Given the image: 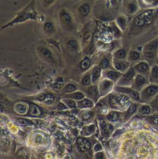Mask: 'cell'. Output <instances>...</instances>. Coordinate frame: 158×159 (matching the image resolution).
Segmentation results:
<instances>
[{"instance_id":"1","label":"cell","mask_w":158,"mask_h":159,"mask_svg":"<svg viewBox=\"0 0 158 159\" xmlns=\"http://www.w3.org/2000/svg\"><path fill=\"white\" fill-rule=\"evenodd\" d=\"M108 103L112 109L121 111L127 109L132 102L129 96L124 95V94L117 92L116 94L109 95Z\"/></svg>"},{"instance_id":"2","label":"cell","mask_w":158,"mask_h":159,"mask_svg":"<svg viewBox=\"0 0 158 159\" xmlns=\"http://www.w3.org/2000/svg\"><path fill=\"white\" fill-rule=\"evenodd\" d=\"M140 93H141V102L144 103L151 102L154 99V97L157 96L158 94V84L151 83L150 85H146L140 92Z\"/></svg>"},{"instance_id":"3","label":"cell","mask_w":158,"mask_h":159,"mask_svg":"<svg viewBox=\"0 0 158 159\" xmlns=\"http://www.w3.org/2000/svg\"><path fill=\"white\" fill-rule=\"evenodd\" d=\"M153 15H154V9H148L144 11L135 18L133 20V25L137 28H141L146 25H149L152 22Z\"/></svg>"},{"instance_id":"4","label":"cell","mask_w":158,"mask_h":159,"mask_svg":"<svg viewBox=\"0 0 158 159\" xmlns=\"http://www.w3.org/2000/svg\"><path fill=\"white\" fill-rule=\"evenodd\" d=\"M113 91L117 93H122L129 96L132 100L135 102H141V93L131 86H122L117 85L114 86Z\"/></svg>"},{"instance_id":"5","label":"cell","mask_w":158,"mask_h":159,"mask_svg":"<svg viewBox=\"0 0 158 159\" xmlns=\"http://www.w3.org/2000/svg\"><path fill=\"white\" fill-rule=\"evenodd\" d=\"M136 70L134 69L133 66H130V69L123 74L118 82H117V85H122V86H131L132 83L133 82V79L136 75Z\"/></svg>"},{"instance_id":"6","label":"cell","mask_w":158,"mask_h":159,"mask_svg":"<svg viewBox=\"0 0 158 159\" xmlns=\"http://www.w3.org/2000/svg\"><path fill=\"white\" fill-rule=\"evenodd\" d=\"M114 84L115 82L106 78H103L102 80H100V82L97 84L100 97L107 96V95H109L114 89Z\"/></svg>"},{"instance_id":"7","label":"cell","mask_w":158,"mask_h":159,"mask_svg":"<svg viewBox=\"0 0 158 159\" xmlns=\"http://www.w3.org/2000/svg\"><path fill=\"white\" fill-rule=\"evenodd\" d=\"M112 64H113V66L115 70L121 72L122 74L126 72L130 69V66H131L129 61H127L126 59H117V58H113Z\"/></svg>"},{"instance_id":"8","label":"cell","mask_w":158,"mask_h":159,"mask_svg":"<svg viewBox=\"0 0 158 159\" xmlns=\"http://www.w3.org/2000/svg\"><path fill=\"white\" fill-rule=\"evenodd\" d=\"M133 68L137 74L144 75L145 76L149 75L151 69L149 62L146 61H141L139 62H136V64L133 65Z\"/></svg>"},{"instance_id":"9","label":"cell","mask_w":158,"mask_h":159,"mask_svg":"<svg viewBox=\"0 0 158 159\" xmlns=\"http://www.w3.org/2000/svg\"><path fill=\"white\" fill-rule=\"evenodd\" d=\"M146 83H147V81H146V76L141 74H136V77L133 79V82L132 83L131 87L136 89V90L141 92L146 86Z\"/></svg>"},{"instance_id":"10","label":"cell","mask_w":158,"mask_h":159,"mask_svg":"<svg viewBox=\"0 0 158 159\" xmlns=\"http://www.w3.org/2000/svg\"><path fill=\"white\" fill-rule=\"evenodd\" d=\"M86 93L88 98L92 99L94 102H98L99 98H100V92H99L97 85H93H93H89V87H87V89H86Z\"/></svg>"},{"instance_id":"11","label":"cell","mask_w":158,"mask_h":159,"mask_svg":"<svg viewBox=\"0 0 158 159\" xmlns=\"http://www.w3.org/2000/svg\"><path fill=\"white\" fill-rule=\"evenodd\" d=\"M123 75L121 72H118L117 70H110V69H106V70H103V78L108 79L110 80L113 81V82L117 83L119 81V79L121 78Z\"/></svg>"},{"instance_id":"12","label":"cell","mask_w":158,"mask_h":159,"mask_svg":"<svg viewBox=\"0 0 158 159\" xmlns=\"http://www.w3.org/2000/svg\"><path fill=\"white\" fill-rule=\"evenodd\" d=\"M103 75V69L99 66H96L93 68L91 72V79L93 85H97L100 82L101 76Z\"/></svg>"},{"instance_id":"13","label":"cell","mask_w":158,"mask_h":159,"mask_svg":"<svg viewBox=\"0 0 158 159\" xmlns=\"http://www.w3.org/2000/svg\"><path fill=\"white\" fill-rule=\"evenodd\" d=\"M76 145H77L79 152H87L91 148V145L89 141L84 137L78 138V139L76 140Z\"/></svg>"},{"instance_id":"14","label":"cell","mask_w":158,"mask_h":159,"mask_svg":"<svg viewBox=\"0 0 158 159\" xmlns=\"http://www.w3.org/2000/svg\"><path fill=\"white\" fill-rule=\"evenodd\" d=\"M100 129L102 135L103 137L108 138L113 131V126L110 123H107L105 121H100Z\"/></svg>"},{"instance_id":"15","label":"cell","mask_w":158,"mask_h":159,"mask_svg":"<svg viewBox=\"0 0 158 159\" xmlns=\"http://www.w3.org/2000/svg\"><path fill=\"white\" fill-rule=\"evenodd\" d=\"M138 104L136 103H131V105H130L127 108V109L125 110L124 113H123V118H124V121H127L129 120L132 116H134L136 114V111H138Z\"/></svg>"},{"instance_id":"16","label":"cell","mask_w":158,"mask_h":159,"mask_svg":"<svg viewBox=\"0 0 158 159\" xmlns=\"http://www.w3.org/2000/svg\"><path fill=\"white\" fill-rule=\"evenodd\" d=\"M77 108L79 109H88L91 108L94 106V102L89 98H84L83 99L77 101Z\"/></svg>"},{"instance_id":"17","label":"cell","mask_w":158,"mask_h":159,"mask_svg":"<svg viewBox=\"0 0 158 159\" xmlns=\"http://www.w3.org/2000/svg\"><path fill=\"white\" fill-rule=\"evenodd\" d=\"M127 12L129 15H134L139 10V4L137 0H129L126 6Z\"/></svg>"},{"instance_id":"18","label":"cell","mask_w":158,"mask_h":159,"mask_svg":"<svg viewBox=\"0 0 158 159\" xmlns=\"http://www.w3.org/2000/svg\"><path fill=\"white\" fill-rule=\"evenodd\" d=\"M29 107V105H27L26 102H18L17 104L15 105L14 111H16L17 114L21 115V116H23V115L26 114V113L28 112Z\"/></svg>"},{"instance_id":"19","label":"cell","mask_w":158,"mask_h":159,"mask_svg":"<svg viewBox=\"0 0 158 159\" xmlns=\"http://www.w3.org/2000/svg\"><path fill=\"white\" fill-rule=\"evenodd\" d=\"M148 80L151 83L158 84V66L154 65L151 67V72L148 75Z\"/></svg>"},{"instance_id":"20","label":"cell","mask_w":158,"mask_h":159,"mask_svg":"<svg viewBox=\"0 0 158 159\" xmlns=\"http://www.w3.org/2000/svg\"><path fill=\"white\" fill-rule=\"evenodd\" d=\"M63 97H64V98H72V99L76 100V101L77 102L85 98L86 95L84 92H79V91H75V92H70V93L66 94V95H63Z\"/></svg>"},{"instance_id":"21","label":"cell","mask_w":158,"mask_h":159,"mask_svg":"<svg viewBox=\"0 0 158 159\" xmlns=\"http://www.w3.org/2000/svg\"><path fill=\"white\" fill-rule=\"evenodd\" d=\"M158 50V38L150 41L146 43L144 47V51H151V52H157Z\"/></svg>"},{"instance_id":"22","label":"cell","mask_w":158,"mask_h":159,"mask_svg":"<svg viewBox=\"0 0 158 159\" xmlns=\"http://www.w3.org/2000/svg\"><path fill=\"white\" fill-rule=\"evenodd\" d=\"M116 24H117V26L120 28L121 31L125 30L127 28V18L124 16H117V19H116Z\"/></svg>"},{"instance_id":"23","label":"cell","mask_w":158,"mask_h":159,"mask_svg":"<svg viewBox=\"0 0 158 159\" xmlns=\"http://www.w3.org/2000/svg\"><path fill=\"white\" fill-rule=\"evenodd\" d=\"M38 100L47 105H51L54 102L55 98L52 94H43V95H39Z\"/></svg>"},{"instance_id":"24","label":"cell","mask_w":158,"mask_h":159,"mask_svg":"<svg viewBox=\"0 0 158 159\" xmlns=\"http://www.w3.org/2000/svg\"><path fill=\"white\" fill-rule=\"evenodd\" d=\"M28 116L31 117H39L41 115V111L37 105L34 104H29Z\"/></svg>"},{"instance_id":"25","label":"cell","mask_w":158,"mask_h":159,"mask_svg":"<svg viewBox=\"0 0 158 159\" xmlns=\"http://www.w3.org/2000/svg\"><path fill=\"white\" fill-rule=\"evenodd\" d=\"M60 19H61L63 23L66 25H69L72 23V18H71L70 15L65 10H62L60 12Z\"/></svg>"},{"instance_id":"26","label":"cell","mask_w":158,"mask_h":159,"mask_svg":"<svg viewBox=\"0 0 158 159\" xmlns=\"http://www.w3.org/2000/svg\"><path fill=\"white\" fill-rule=\"evenodd\" d=\"M95 125H89L85 126V127L83 129L81 134H82V135L84 136V137H88V136L92 135L94 133V131H95Z\"/></svg>"},{"instance_id":"27","label":"cell","mask_w":158,"mask_h":159,"mask_svg":"<svg viewBox=\"0 0 158 159\" xmlns=\"http://www.w3.org/2000/svg\"><path fill=\"white\" fill-rule=\"evenodd\" d=\"M127 57V53L123 48H119L113 53V58L117 59H126Z\"/></svg>"},{"instance_id":"28","label":"cell","mask_w":158,"mask_h":159,"mask_svg":"<svg viewBox=\"0 0 158 159\" xmlns=\"http://www.w3.org/2000/svg\"><path fill=\"white\" fill-rule=\"evenodd\" d=\"M79 12L80 13L81 16H84V17L87 16L89 14V12H90V6H89V3H83V4L79 6Z\"/></svg>"},{"instance_id":"29","label":"cell","mask_w":158,"mask_h":159,"mask_svg":"<svg viewBox=\"0 0 158 159\" xmlns=\"http://www.w3.org/2000/svg\"><path fill=\"white\" fill-rule=\"evenodd\" d=\"M39 52H40V55L43 56V58H46L48 60H53V55L52 52L46 48L45 47H40L39 48Z\"/></svg>"},{"instance_id":"30","label":"cell","mask_w":158,"mask_h":159,"mask_svg":"<svg viewBox=\"0 0 158 159\" xmlns=\"http://www.w3.org/2000/svg\"><path fill=\"white\" fill-rule=\"evenodd\" d=\"M128 61H139L141 57V53L136 50H133L130 51L129 55H128Z\"/></svg>"},{"instance_id":"31","label":"cell","mask_w":158,"mask_h":159,"mask_svg":"<svg viewBox=\"0 0 158 159\" xmlns=\"http://www.w3.org/2000/svg\"><path fill=\"white\" fill-rule=\"evenodd\" d=\"M91 66V61L88 57H84L81 60L79 67L82 71H87Z\"/></svg>"},{"instance_id":"32","label":"cell","mask_w":158,"mask_h":159,"mask_svg":"<svg viewBox=\"0 0 158 159\" xmlns=\"http://www.w3.org/2000/svg\"><path fill=\"white\" fill-rule=\"evenodd\" d=\"M137 111L139 114L143 115V116H146V115H149L151 112V107L149 105L144 104V105H141V106H139Z\"/></svg>"},{"instance_id":"33","label":"cell","mask_w":158,"mask_h":159,"mask_svg":"<svg viewBox=\"0 0 158 159\" xmlns=\"http://www.w3.org/2000/svg\"><path fill=\"white\" fill-rule=\"evenodd\" d=\"M119 118H120V113L118 112V111H116V110L111 111L107 116V120L110 122H115V121H118Z\"/></svg>"},{"instance_id":"34","label":"cell","mask_w":158,"mask_h":159,"mask_svg":"<svg viewBox=\"0 0 158 159\" xmlns=\"http://www.w3.org/2000/svg\"><path fill=\"white\" fill-rule=\"evenodd\" d=\"M62 101L64 102V103L67 105L68 108H70V109L77 108V102H76V100L72 99V98H64V97H63Z\"/></svg>"},{"instance_id":"35","label":"cell","mask_w":158,"mask_h":159,"mask_svg":"<svg viewBox=\"0 0 158 159\" xmlns=\"http://www.w3.org/2000/svg\"><path fill=\"white\" fill-rule=\"evenodd\" d=\"M144 54V57L146 61L148 62H152L156 58V52H151V51H144L143 52Z\"/></svg>"},{"instance_id":"36","label":"cell","mask_w":158,"mask_h":159,"mask_svg":"<svg viewBox=\"0 0 158 159\" xmlns=\"http://www.w3.org/2000/svg\"><path fill=\"white\" fill-rule=\"evenodd\" d=\"M113 35L110 31H107V32H103L100 35V39L104 43H107V42L111 41L112 39H113Z\"/></svg>"},{"instance_id":"37","label":"cell","mask_w":158,"mask_h":159,"mask_svg":"<svg viewBox=\"0 0 158 159\" xmlns=\"http://www.w3.org/2000/svg\"><path fill=\"white\" fill-rule=\"evenodd\" d=\"M99 66L103 69V70H106V69H108L110 66V61L109 60L108 58L103 57L102 59L100 60V62H99Z\"/></svg>"},{"instance_id":"38","label":"cell","mask_w":158,"mask_h":159,"mask_svg":"<svg viewBox=\"0 0 158 159\" xmlns=\"http://www.w3.org/2000/svg\"><path fill=\"white\" fill-rule=\"evenodd\" d=\"M68 49L69 50L72 52H75L77 51L78 47H79V45H78V43L74 39H71L68 42L67 44Z\"/></svg>"},{"instance_id":"39","label":"cell","mask_w":158,"mask_h":159,"mask_svg":"<svg viewBox=\"0 0 158 159\" xmlns=\"http://www.w3.org/2000/svg\"><path fill=\"white\" fill-rule=\"evenodd\" d=\"M34 14L35 13H31L30 12H25V13H20V15L18 16V18H16V19H15L13 23H15V22H17L18 21H19V22H21V21L26 20V19H29V18L32 17V15H34Z\"/></svg>"},{"instance_id":"40","label":"cell","mask_w":158,"mask_h":159,"mask_svg":"<svg viewBox=\"0 0 158 159\" xmlns=\"http://www.w3.org/2000/svg\"><path fill=\"white\" fill-rule=\"evenodd\" d=\"M109 31L113 34V36L116 37V38H118V37H120V35H121V32H120L121 30H120V28L117 26V24H116V25H111V26L110 27V30Z\"/></svg>"},{"instance_id":"41","label":"cell","mask_w":158,"mask_h":159,"mask_svg":"<svg viewBox=\"0 0 158 159\" xmlns=\"http://www.w3.org/2000/svg\"><path fill=\"white\" fill-rule=\"evenodd\" d=\"M81 83L84 86H89L92 84V79H91V74L87 73L83 77L82 80H81Z\"/></svg>"},{"instance_id":"42","label":"cell","mask_w":158,"mask_h":159,"mask_svg":"<svg viewBox=\"0 0 158 159\" xmlns=\"http://www.w3.org/2000/svg\"><path fill=\"white\" fill-rule=\"evenodd\" d=\"M16 123L19 125L21 126H29L32 125V122L31 121H29L28 119H25V118H19V119H16Z\"/></svg>"},{"instance_id":"43","label":"cell","mask_w":158,"mask_h":159,"mask_svg":"<svg viewBox=\"0 0 158 159\" xmlns=\"http://www.w3.org/2000/svg\"><path fill=\"white\" fill-rule=\"evenodd\" d=\"M63 90H64V92H66V93H70V92L76 91V86L74 84L72 83L66 84L64 86V89H63Z\"/></svg>"},{"instance_id":"44","label":"cell","mask_w":158,"mask_h":159,"mask_svg":"<svg viewBox=\"0 0 158 159\" xmlns=\"http://www.w3.org/2000/svg\"><path fill=\"white\" fill-rule=\"evenodd\" d=\"M43 29H44V30H45L46 32H53V29H54V28H53V23H52V22H45V23L44 24Z\"/></svg>"},{"instance_id":"45","label":"cell","mask_w":158,"mask_h":159,"mask_svg":"<svg viewBox=\"0 0 158 159\" xmlns=\"http://www.w3.org/2000/svg\"><path fill=\"white\" fill-rule=\"evenodd\" d=\"M93 116V113L92 111H86V112L84 113V114H83L82 119L84 120V121H89V119H91V118H92Z\"/></svg>"},{"instance_id":"46","label":"cell","mask_w":158,"mask_h":159,"mask_svg":"<svg viewBox=\"0 0 158 159\" xmlns=\"http://www.w3.org/2000/svg\"><path fill=\"white\" fill-rule=\"evenodd\" d=\"M151 107H153L155 109L158 110V94L157 95V96L151 102Z\"/></svg>"},{"instance_id":"47","label":"cell","mask_w":158,"mask_h":159,"mask_svg":"<svg viewBox=\"0 0 158 159\" xmlns=\"http://www.w3.org/2000/svg\"><path fill=\"white\" fill-rule=\"evenodd\" d=\"M57 108H58L59 110H62V111H63V110H66V109H68V108H68L67 105H66V104L64 103V102L62 101V102H60V103L58 104Z\"/></svg>"},{"instance_id":"48","label":"cell","mask_w":158,"mask_h":159,"mask_svg":"<svg viewBox=\"0 0 158 159\" xmlns=\"http://www.w3.org/2000/svg\"><path fill=\"white\" fill-rule=\"evenodd\" d=\"M103 150V147L102 145H101L100 143H97L95 145H94L93 147V151L96 152H100V151Z\"/></svg>"},{"instance_id":"49","label":"cell","mask_w":158,"mask_h":159,"mask_svg":"<svg viewBox=\"0 0 158 159\" xmlns=\"http://www.w3.org/2000/svg\"><path fill=\"white\" fill-rule=\"evenodd\" d=\"M95 158H104V155H103V152H97V154L95 155Z\"/></svg>"},{"instance_id":"50","label":"cell","mask_w":158,"mask_h":159,"mask_svg":"<svg viewBox=\"0 0 158 159\" xmlns=\"http://www.w3.org/2000/svg\"><path fill=\"white\" fill-rule=\"evenodd\" d=\"M43 2L45 6H50V5H52L54 2L55 0H43Z\"/></svg>"},{"instance_id":"51","label":"cell","mask_w":158,"mask_h":159,"mask_svg":"<svg viewBox=\"0 0 158 159\" xmlns=\"http://www.w3.org/2000/svg\"><path fill=\"white\" fill-rule=\"evenodd\" d=\"M152 121H153V122H154V123H155V124L158 125V116L154 117V118L152 119Z\"/></svg>"}]
</instances>
